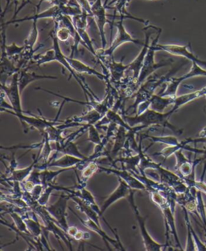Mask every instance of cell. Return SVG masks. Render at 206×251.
Wrapping results in <instances>:
<instances>
[{"label":"cell","mask_w":206,"mask_h":251,"mask_svg":"<svg viewBox=\"0 0 206 251\" xmlns=\"http://www.w3.org/2000/svg\"><path fill=\"white\" fill-rule=\"evenodd\" d=\"M107 7L104 2H102V0H94V2L92 3V14L99 31L102 49H106L107 44L106 32H105L106 25L107 24L112 25L111 21H109L107 19Z\"/></svg>","instance_id":"cell-10"},{"label":"cell","mask_w":206,"mask_h":251,"mask_svg":"<svg viewBox=\"0 0 206 251\" xmlns=\"http://www.w3.org/2000/svg\"><path fill=\"white\" fill-rule=\"evenodd\" d=\"M176 97H164L160 94H154L150 98L151 106L150 108L153 110L157 111L160 113H164L166 109L171 104H174Z\"/></svg>","instance_id":"cell-27"},{"label":"cell","mask_w":206,"mask_h":251,"mask_svg":"<svg viewBox=\"0 0 206 251\" xmlns=\"http://www.w3.org/2000/svg\"><path fill=\"white\" fill-rule=\"evenodd\" d=\"M141 161V156L140 153H137L135 156H126V157H122V158H117L114 160L113 164L120 163L122 165V170H126L131 173H135V174H140V170H137L136 167L138 168L139 165Z\"/></svg>","instance_id":"cell-28"},{"label":"cell","mask_w":206,"mask_h":251,"mask_svg":"<svg viewBox=\"0 0 206 251\" xmlns=\"http://www.w3.org/2000/svg\"><path fill=\"white\" fill-rule=\"evenodd\" d=\"M124 58H122V60L119 62H116L113 59L109 60L107 64V68L109 69V77L111 78V80L114 83H120L123 78V75L126 73V71L128 70L129 64L125 65L123 64V60ZM110 80V81H111Z\"/></svg>","instance_id":"cell-22"},{"label":"cell","mask_w":206,"mask_h":251,"mask_svg":"<svg viewBox=\"0 0 206 251\" xmlns=\"http://www.w3.org/2000/svg\"><path fill=\"white\" fill-rule=\"evenodd\" d=\"M201 190L197 189L196 192V199H197V213L199 218L202 219V223L204 225L205 229H206V206L203 200V195Z\"/></svg>","instance_id":"cell-39"},{"label":"cell","mask_w":206,"mask_h":251,"mask_svg":"<svg viewBox=\"0 0 206 251\" xmlns=\"http://www.w3.org/2000/svg\"><path fill=\"white\" fill-rule=\"evenodd\" d=\"M45 190V186L42 184L40 185H36L34 186L33 190L30 192L31 197L33 198L36 201H38V199H40L41 194H42L43 191Z\"/></svg>","instance_id":"cell-51"},{"label":"cell","mask_w":206,"mask_h":251,"mask_svg":"<svg viewBox=\"0 0 206 251\" xmlns=\"http://www.w3.org/2000/svg\"><path fill=\"white\" fill-rule=\"evenodd\" d=\"M0 68H1V84H6L7 78L11 77L14 74L20 73V69L16 66L13 62L10 60L9 57L6 55H1V61H0Z\"/></svg>","instance_id":"cell-25"},{"label":"cell","mask_w":206,"mask_h":251,"mask_svg":"<svg viewBox=\"0 0 206 251\" xmlns=\"http://www.w3.org/2000/svg\"><path fill=\"white\" fill-rule=\"evenodd\" d=\"M203 97H206V87L200 89V90L193 92V93H187V94L181 96H177L173 108L170 111L174 114L178 109L183 106Z\"/></svg>","instance_id":"cell-23"},{"label":"cell","mask_w":206,"mask_h":251,"mask_svg":"<svg viewBox=\"0 0 206 251\" xmlns=\"http://www.w3.org/2000/svg\"><path fill=\"white\" fill-rule=\"evenodd\" d=\"M118 182H119V184L118 185V187L116 188V190L106 199L104 203L102 204V207H100V218L103 219L104 223L107 224L109 228H111V225L107 223V221L105 219L104 217H103V214H104L105 212L107 211V209H108L112 204L116 202L117 201L120 200L121 199L127 198V197L131 194V192L134 190L130 187V185H129L126 181H123V180H122V178H120V177H118Z\"/></svg>","instance_id":"cell-12"},{"label":"cell","mask_w":206,"mask_h":251,"mask_svg":"<svg viewBox=\"0 0 206 251\" xmlns=\"http://www.w3.org/2000/svg\"><path fill=\"white\" fill-rule=\"evenodd\" d=\"M55 60L56 51L55 49L53 48L48 50L45 54L36 55L33 58V64H36L37 66H41L43 64H49L50 62H54Z\"/></svg>","instance_id":"cell-40"},{"label":"cell","mask_w":206,"mask_h":251,"mask_svg":"<svg viewBox=\"0 0 206 251\" xmlns=\"http://www.w3.org/2000/svg\"><path fill=\"white\" fill-rule=\"evenodd\" d=\"M67 59L69 60V64H71L72 68L73 70L75 71L77 73H86L88 75H94L97 76L98 79L103 81H106L107 83H109L110 81V77L108 75L103 73H99L98 71H96L95 69H93V68H91L89 65L85 64L83 62L79 60H76L73 59V57L70 56H67Z\"/></svg>","instance_id":"cell-20"},{"label":"cell","mask_w":206,"mask_h":251,"mask_svg":"<svg viewBox=\"0 0 206 251\" xmlns=\"http://www.w3.org/2000/svg\"><path fill=\"white\" fill-rule=\"evenodd\" d=\"M38 20H33L32 21V26H31V31L29 33L27 39L25 40V47L29 49H33L34 46L37 43L38 37H39V30L37 27Z\"/></svg>","instance_id":"cell-42"},{"label":"cell","mask_w":206,"mask_h":251,"mask_svg":"<svg viewBox=\"0 0 206 251\" xmlns=\"http://www.w3.org/2000/svg\"><path fill=\"white\" fill-rule=\"evenodd\" d=\"M140 139L141 140L150 139L152 141V143L149 146V147L155 143L164 144L167 146H177L180 142L177 137H173V136H150V135L142 134L140 135ZM149 147L145 149L144 150V152H146Z\"/></svg>","instance_id":"cell-33"},{"label":"cell","mask_w":206,"mask_h":251,"mask_svg":"<svg viewBox=\"0 0 206 251\" xmlns=\"http://www.w3.org/2000/svg\"><path fill=\"white\" fill-rule=\"evenodd\" d=\"M184 212V219H185V223H186L187 226V243L186 247L184 251H196L197 247H196L195 242L193 239V233H192V229H191L190 220H189V217H188V212L186 209H183Z\"/></svg>","instance_id":"cell-38"},{"label":"cell","mask_w":206,"mask_h":251,"mask_svg":"<svg viewBox=\"0 0 206 251\" xmlns=\"http://www.w3.org/2000/svg\"><path fill=\"white\" fill-rule=\"evenodd\" d=\"M8 214L13 219L15 227H16V229H18L19 231L21 232V233L31 235V234L29 233V229H28L25 218H24V217L21 214L16 213V212H10V213H8Z\"/></svg>","instance_id":"cell-41"},{"label":"cell","mask_w":206,"mask_h":251,"mask_svg":"<svg viewBox=\"0 0 206 251\" xmlns=\"http://www.w3.org/2000/svg\"><path fill=\"white\" fill-rule=\"evenodd\" d=\"M151 32H146L145 33V41H144V45H143L141 51L139 53L137 57L135 58L133 61L131 62V64H129L128 70L129 72H131L133 73L132 75V79H135L137 81L138 78L140 76V72L143 68V64H144V60L146 57L147 53L148 51L149 41H150V36H151Z\"/></svg>","instance_id":"cell-19"},{"label":"cell","mask_w":206,"mask_h":251,"mask_svg":"<svg viewBox=\"0 0 206 251\" xmlns=\"http://www.w3.org/2000/svg\"><path fill=\"white\" fill-rule=\"evenodd\" d=\"M89 17L87 13L82 12L81 15L73 16L72 17L73 25L75 26L76 29H87L88 26V21L87 19Z\"/></svg>","instance_id":"cell-46"},{"label":"cell","mask_w":206,"mask_h":251,"mask_svg":"<svg viewBox=\"0 0 206 251\" xmlns=\"http://www.w3.org/2000/svg\"><path fill=\"white\" fill-rule=\"evenodd\" d=\"M173 113L169 111L168 113H160L157 111L148 108L144 113L135 115V117L124 115L123 118L131 127L137 126H144L146 128L150 126H160L172 130L175 134L181 135L183 130L179 129L169 122V118Z\"/></svg>","instance_id":"cell-1"},{"label":"cell","mask_w":206,"mask_h":251,"mask_svg":"<svg viewBox=\"0 0 206 251\" xmlns=\"http://www.w3.org/2000/svg\"><path fill=\"white\" fill-rule=\"evenodd\" d=\"M123 20L124 19H120L119 21L116 24L117 34H116V38L113 40V42L111 43V46L107 48V49H101L97 51L98 59L107 57V56L111 57L116 49H118L121 45L126 44V43H133V44H139V45H142V46L144 45V43L141 42L140 40L134 39L132 35L126 31L124 24H123Z\"/></svg>","instance_id":"cell-4"},{"label":"cell","mask_w":206,"mask_h":251,"mask_svg":"<svg viewBox=\"0 0 206 251\" xmlns=\"http://www.w3.org/2000/svg\"><path fill=\"white\" fill-rule=\"evenodd\" d=\"M66 233L69 237H72L77 241H85L90 238V235L88 232L82 231L73 226H69L66 230Z\"/></svg>","instance_id":"cell-43"},{"label":"cell","mask_w":206,"mask_h":251,"mask_svg":"<svg viewBox=\"0 0 206 251\" xmlns=\"http://www.w3.org/2000/svg\"><path fill=\"white\" fill-rule=\"evenodd\" d=\"M98 170H99V166L97 165L95 161H91L86 167L82 170L81 174V179L79 180V184L80 185H86L87 181L95 174Z\"/></svg>","instance_id":"cell-36"},{"label":"cell","mask_w":206,"mask_h":251,"mask_svg":"<svg viewBox=\"0 0 206 251\" xmlns=\"http://www.w3.org/2000/svg\"><path fill=\"white\" fill-rule=\"evenodd\" d=\"M54 190H58V185L50 184V185L45 186V190L43 191L41 196H40V199H38L37 201L39 205L44 206V207L47 206L48 203H49V198L51 196L52 192Z\"/></svg>","instance_id":"cell-44"},{"label":"cell","mask_w":206,"mask_h":251,"mask_svg":"<svg viewBox=\"0 0 206 251\" xmlns=\"http://www.w3.org/2000/svg\"><path fill=\"white\" fill-rule=\"evenodd\" d=\"M79 7L82 9V11L87 13L88 16L93 17L92 14V3H90L89 0H76Z\"/></svg>","instance_id":"cell-50"},{"label":"cell","mask_w":206,"mask_h":251,"mask_svg":"<svg viewBox=\"0 0 206 251\" xmlns=\"http://www.w3.org/2000/svg\"><path fill=\"white\" fill-rule=\"evenodd\" d=\"M69 170H75L74 169H60V170H58V171H51V170H49L47 169V170H40V180H41L42 185L45 187L48 185L53 184L54 180L60 174L69 171Z\"/></svg>","instance_id":"cell-34"},{"label":"cell","mask_w":206,"mask_h":251,"mask_svg":"<svg viewBox=\"0 0 206 251\" xmlns=\"http://www.w3.org/2000/svg\"><path fill=\"white\" fill-rule=\"evenodd\" d=\"M23 217L25 218V223L27 225L29 233L34 238H40L39 237H40L43 234V225H40V223H39L37 219L39 217H38L36 212L33 211V217L32 218L29 216V213H27Z\"/></svg>","instance_id":"cell-32"},{"label":"cell","mask_w":206,"mask_h":251,"mask_svg":"<svg viewBox=\"0 0 206 251\" xmlns=\"http://www.w3.org/2000/svg\"><path fill=\"white\" fill-rule=\"evenodd\" d=\"M189 46L188 45H177V44H156V51H166L171 55H177V56H181V57L185 58L187 60H190L192 63L195 62L197 64H199L201 66L206 68V60H200L199 58L196 56L192 51L189 50Z\"/></svg>","instance_id":"cell-11"},{"label":"cell","mask_w":206,"mask_h":251,"mask_svg":"<svg viewBox=\"0 0 206 251\" xmlns=\"http://www.w3.org/2000/svg\"><path fill=\"white\" fill-rule=\"evenodd\" d=\"M206 138L202 137L199 139L188 138L184 141H180L179 144L177 146H168L166 148H164L160 152H155L153 153V156H161L164 157V161H166L167 159L169 158L171 156L175 154L176 152L179 151V150H184L185 146L189 143H196V142H202V141H206Z\"/></svg>","instance_id":"cell-24"},{"label":"cell","mask_w":206,"mask_h":251,"mask_svg":"<svg viewBox=\"0 0 206 251\" xmlns=\"http://www.w3.org/2000/svg\"><path fill=\"white\" fill-rule=\"evenodd\" d=\"M71 194L64 195L62 194L54 204L45 206V209L55 219L56 223H58V225H59L60 228H62L65 232L69 226L67 222V208L68 201L71 199Z\"/></svg>","instance_id":"cell-8"},{"label":"cell","mask_w":206,"mask_h":251,"mask_svg":"<svg viewBox=\"0 0 206 251\" xmlns=\"http://www.w3.org/2000/svg\"><path fill=\"white\" fill-rule=\"evenodd\" d=\"M1 111L5 112V113H9L11 115H13L15 117L19 118L21 123L27 124V125L31 126L32 128H36L40 132L41 135L45 134L47 128L50 127V126L58 125V122H57V119L51 122V121H48V120L45 119V118H40V117H35V116L29 117V116H25L24 113L18 114V113H16L12 110H9V109H1Z\"/></svg>","instance_id":"cell-14"},{"label":"cell","mask_w":206,"mask_h":251,"mask_svg":"<svg viewBox=\"0 0 206 251\" xmlns=\"http://www.w3.org/2000/svg\"><path fill=\"white\" fill-rule=\"evenodd\" d=\"M127 130L123 127L118 126L117 132L116 133V139H115V144H114L113 148L110 152L109 157L114 158L117 156L118 153L125 147L126 140H127Z\"/></svg>","instance_id":"cell-30"},{"label":"cell","mask_w":206,"mask_h":251,"mask_svg":"<svg viewBox=\"0 0 206 251\" xmlns=\"http://www.w3.org/2000/svg\"><path fill=\"white\" fill-rule=\"evenodd\" d=\"M19 73H16L11 76L9 85L1 84V89L5 93L10 104L12 106V111L18 114L25 113L21 103V94L19 86Z\"/></svg>","instance_id":"cell-9"},{"label":"cell","mask_w":206,"mask_h":251,"mask_svg":"<svg viewBox=\"0 0 206 251\" xmlns=\"http://www.w3.org/2000/svg\"><path fill=\"white\" fill-rule=\"evenodd\" d=\"M161 31V29H159L157 36L153 40L152 43L150 44L148 51L147 53L146 57L144 60V64H143L142 69L140 72V76L138 78L137 85L139 88L144 84V82L146 81L147 78L150 77L153 73H155V71L161 69L163 67L168 66V65L173 64V60H163V61L159 62V63H155V51H157L155 47H156V44H158V40L160 39Z\"/></svg>","instance_id":"cell-3"},{"label":"cell","mask_w":206,"mask_h":251,"mask_svg":"<svg viewBox=\"0 0 206 251\" xmlns=\"http://www.w3.org/2000/svg\"><path fill=\"white\" fill-rule=\"evenodd\" d=\"M108 2H109V0H105L104 3H105V5H106V6H107V3H108Z\"/></svg>","instance_id":"cell-53"},{"label":"cell","mask_w":206,"mask_h":251,"mask_svg":"<svg viewBox=\"0 0 206 251\" xmlns=\"http://www.w3.org/2000/svg\"><path fill=\"white\" fill-rule=\"evenodd\" d=\"M184 150H186V151H188V152H193V153H195V154L202 155V156H201L200 158L197 159V161H198L199 163L206 160V147L204 150H201V149H197V148L196 147H190V146H188V145H187V146H185V147L184 148Z\"/></svg>","instance_id":"cell-48"},{"label":"cell","mask_w":206,"mask_h":251,"mask_svg":"<svg viewBox=\"0 0 206 251\" xmlns=\"http://www.w3.org/2000/svg\"><path fill=\"white\" fill-rule=\"evenodd\" d=\"M206 165H205L204 170L202 173V177L200 179L199 181L196 180L195 182L193 183V185H191L190 187H196L198 190L206 194V182H205V176H206Z\"/></svg>","instance_id":"cell-49"},{"label":"cell","mask_w":206,"mask_h":251,"mask_svg":"<svg viewBox=\"0 0 206 251\" xmlns=\"http://www.w3.org/2000/svg\"><path fill=\"white\" fill-rule=\"evenodd\" d=\"M71 199L77 204V208L82 213H84L87 215V218L93 221L98 225L101 226L100 225V218H100L99 214H98V212L96 211L95 209H93L88 203L86 202L79 198L72 196Z\"/></svg>","instance_id":"cell-29"},{"label":"cell","mask_w":206,"mask_h":251,"mask_svg":"<svg viewBox=\"0 0 206 251\" xmlns=\"http://www.w3.org/2000/svg\"><path fill=\"white\" fill-rule=\"evenodd\" d=\"M60 16H61V13H60V8L58 6L54 5L40 13L37 11L32 16H26V17L20 18V19H11V20L6 23H4L3 19H2V21H3L4 25L7 26V25H13V24H18V23L25 22V21L43 20V19H54V20H58Z\"/></svg>","instance_id":"cell-17"},{"label":"cell","mask_w":206,"mask_h":251,"mask_svg":"<svg viewBox=\"0 0 206 251\" xmlns=\"http://www.w3.org/2000/svg\"><path fill=\"white\" fill-rule=\"evenodd\" d=\"M196 76H206V69H203L201 65L195 62H193V67L188 73L179 77L170 78L164 90L159 94L164 97H176L178 88L182 82Z\"/></svg>","instance_id":"cell-7"},{"label":"cell","mask_w":206,"mask_h":251,"mask_svg":"<svg viewBox=\"0 0 206 251\" xmlns=\"http://www.w3.org/2000/svg\"><path fill=\"white\" fill-rule=\"evenodd\" d=\"M158 207L160 208L164 218V223H165V226H166V244L169 246V232L170 231L173 234V237L175 238V242L177 243L178 248L180 251H184L182 248L181 244L179 243V238H178L177 231V227H176L175 218L174 214L175 212L173 211V209H171L168 201L163 203L161 205H159Z\"/></svg>","instance_id":"cell-15"},{"label":"cell","mask_w":206,"mask_h":251,"mask_svg":"<svg viewBox=\"0 0 206 251\" xmlns=\"http://www.w3.org/2000/svg\"><path fill=\"white\" fill-rule=\"evenodd\" d=\"M88 132H89V137H88V140H89L90 142L94 144V145H100V144L102 143V138L101 137V135L99 134V132H98V129L96 128L95 125H90L88 127Z\"/></svg>","instance_id":"cell-47"},{"label":"cell","mask_w":206,"mask_h":251,"mask_svg":"<svg viewBox=\"0 0 206 251\" xmlns=\"http://www.w3.org/2000/svg\"><path fill=\"white\" fill-rule=\"evenodd\" d=\"M58 25H59V23L58 21H56L55 28H54L56 36H57L59 41L67 42L69 40V38L72 37L71 33H70L69 29L65 27V26H60L58 28Z\"/></svg>","instance_id":"cell-45"},{"label":"cell","mask_w":206,"mask_h":251,"mask_svg":"<svg viewBox=\"0 0 206 251\" xmlns=\"http://www.w3.org/2000/svg\"><path fill=\"white\" fill-rule=\"evenodd\" d=\"M60 8V13L62 16H69V17H73V16H78L83 12L78 2L76 1L75 3L69 1V3L64 6L59 7Z\"/></svg>","instance_id":"cell-37"},{"label":"cell","mask_w":206,"mask_h":251,"mask_svg":"<svg viewBox=\"0 0 206 251\" xmlns=\"http://www.w3.org/2000/svg\"><path fill=\"white\" fill-rule=\"evenodd\" d=\"M69 2V0H54L53 4L58 6V7H61V6L68 4Z\"/></svg>","instance_id":"cell-52"},{"label":"cell","mask_w":206,"mask_h":251,"mask_svg":"<svg viewBox=\"0 0 206 251\" xmlns=\"http://www.w3.org/2000/svg\"><path fill=\"white\" fill-rule=\"evenodd\" d=\"M36 165V158H35L34 159L33 162L29 166H28V167L25 168V169L14 170L10 176L6 177V181H8V182L17 181V182L20 183L25 181V180H27L29 178V176L31 175L32 171L35 170Z\"/></svg>","instance_id":"cell-31"},{"label":"cell","mask_w":206,"mask_h":251,"mask_svg":"<svg viewBox=\"0 0 206 251\" xmlns=\"http://www.w3.org/2000/svg\"><path fill=\"white\" fill-rule=\"evenodd\" d=\"M99 170L102 172L107 173V174H115L118 176V177H120L123 181H126L132 190H146V186L144 185V183L141 182L130 171H127L126 170H115V169L101 167V166H99Z\"/></svg>","instance_id":"cell-18"},{"label":"cell","mask_w":206,"mask_h":251,"mask_svg":"<svg viewBox=\"0 0 206 251\" xmlns=\"http://www.w3.org/2000/svg\"><path fill=\"white\" fill-rule=\"evenodd\" d=\"M135 191L131 192V194L127 197L128 199L129 203L131 205V207L133 209L134 213H135V218L137 220L138 224H139V227H140V234L142 236L143 242H144V247L146 251H160L163 248H166L168 247V245L165 244H160L157 242H155L151 236L149 234L147 229L146 228V221L148 218V216H146L145 218L141 216L140 214V211L138 209L137 206L135 205Z\"/></svg>","instance_id":"cell-6"},{"label":"cell","mask_w":206,"mask_h":251,"mask_svg":"<svg viewBox=\"0 0 206 251\" xmlns=\"http://www.w3.org/2000/svg\"><path fill=\"white\" fill-rule=\"evenodd\" d=\"M71 211L73 212L74 215L79 219L81 223H82V225L84 226L85 227H87V229L92 231L95 232L98 235L102 238V240L104 241V243H106L107 248L110 250V244L113 245L114 247H116V249L118 250H123L125 251L124 248L122 247V244L121 242L118 241L117 239H113V238H110L101 228V226L98 225L97 223H94L93 221L90 220L89 218H87L86 220H83L82 218L78 216V214H76L75 212H73L71 209Z\"/></svg>","instance_id":"cell-16"},{"label":"cell","mask_w":206,"mask_h":251,"mask_svg":"<svg viewBox=\"0 0 206 251\" xmlns=\"http://www.w3.org/2000/svg\"><path fill=\"white\" fill-rule=\"evenodd\" d=\"M184 64L179 65L177 69H172L168 74L165 75H163L161 77H151L147 79L145 83L141 85L139 88L137 92L135 93V100L132 105L128 108H133V112L131 114H135L137 112V108L139 104H141L143 102L148 100L154 94H155V91L159 87L161 86L165 83H168L170 78L173 77V75L174 73H177Z\"/></svg>","instance_id":"cell-2"},{"label":"cell","mask_w":206,"mask_h":251,"mask_svg":"<svg viewBox=\"0 0 206 251\" xmlns=\"http://www.w3.org/2000/svg\"><path fill=\"white\" fill-rule=\"evenodd\" d=\"M129 1L130 0H116L115 8L119 14L120 18L121 19H126V18L128 19L129 18V19H132V20H136V21H139V22L143 23L144 25H146L147 22L145 20L140 19V18L134 17V16H131V14L127 12V11H126V5L128 3Z\"/></svg>","instance_id":"cell-35"},{"label":"cell","mask_w":206,"mask_h":251,"mask_svg":"<svg viewBox=\"0 0 206 251\" xmlns=\"http://www.w3.org/2000/svg\"><path fill=\"white\" fill-rule=\"evenodd\" d=\"M51 38L52 40H53V48L55 49L56 51L55 61L58 62L59 64H61L64 69L69 72L70 76H73L75 79L76 81L78 82V84L80 85L82 90L84 92L85 95L87 96V97H90L91 100H98V97L94 94L93 91L89 89L88 85L85 83V81L83 82V80L80 79V77L77 75V73H76L75 71L73 70L71 64H69V60L67 59L66 55H64L62 50L60 49V43H59V40H58V38L56 36L54 31H53V32H52Z\"/></svg>","instance_id":"cell-5"},{"label":"cell","mask_w":206,"mask_h":251,"mask_svg":"<svg viewBox=\"0 0 206 251\" xmlns=\"http://www.w3.org/2000/svg\"><path fill=\"white\" fill-rule=\"evenodd\" d=\"M82 161V158L72 155L64 154L60 158H56L48 164V168L59 167L60 169H74Z\"/></svg>","instance_id":"cell-26"},{"label":"cell","mask_w":206,"mask_h":251,"mask_svg":"<svg viewBox=\"0 0 206 251\" xmlns=\"http://www.w3.org/2000/svg\"><path fill=\"white\" fill-rule=\"evenodd\" d=\"M58 79V77L54 75H38L36 73L28 72L27 69L20 70L19 73V86L20 93H23L25 88L29 86L32 82L40 80V79Z\"/></svg>","instance_id":"cell-21"},{"label":"cell","mask_w":206,"mask_h":251,"mask_svg":"<svg viewBox=\"0 0 206 251\" xmlns=\"http://www.w3.org/2000/svg\"><path fill=\"white\" fill-rule=\"evenodd\" d=\"M101 113H98V111L95 109L90 108L89 112L82 115V116H75V117H71L67 119L65 122H62L60 125H58V128L60 129L64 130L65 128H70V127H74L78 126H90V125H95L96 123L101 121L103 118Z\"/></svg>","instance_id":"cell-13"}]
</instances>
